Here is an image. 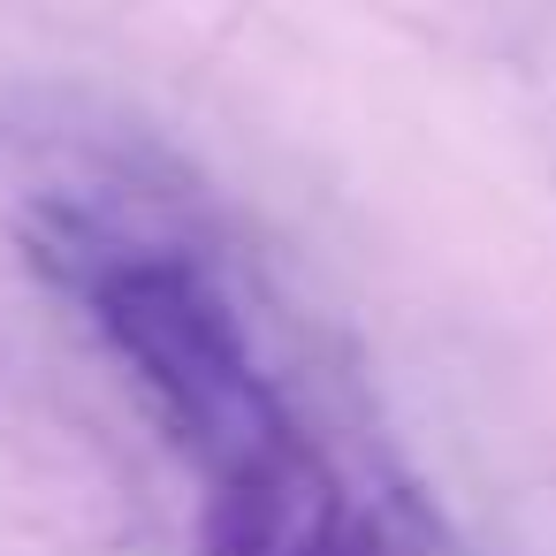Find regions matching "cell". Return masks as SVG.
<instances>
[{
    "instance_id": "obj_2",
    "label": "cell",
    "mask_w": 556,
    "mask_h": 556,
    "mask_svg": "<svg viewBox=\"0 0 556 556\" xmlns=\"http://www.w3.org/2000/svg\"><path fill=\"white\" fill-rule=\"evenodd\" d=\"M206 556H351V503L305 427H275L229 472H214Z\"/></svg>"
},
{
    "instance_id": "obj_1",
    "label": "cell",
    "mask_w": 556,
    "mask_h": 556,
    "mask_svg": "<svg viewBox=\"0 0 556 556\" xmlns=\"http://www.w3.org/2000/svg\"><path fill=\"white\" fill-rule=\"evenodd\" d=\"M39 260L70 275L108 351L130 366V381L153 396L161 427L206 465L229 472L244 450H260L275 427H290L275 381L260 374L229 298L161 244H130L100 222H62V237L39 229Z\"/></svg>"
}]
</instances>
